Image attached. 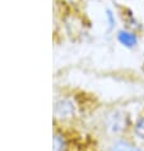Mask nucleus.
<instances>
[{
	"instance_id": "f03ea898",
	"label": "nucleus",
	"mask_w": 144,
	"mask_h": 151,
	"mask_svg": "<svg viewBox=\"0 0 144 151\" xmlns=\"http://www.w3.org/2000/svg\"><path fill=\"white\" fill-rule=\"evenodd\" d=\"M55 111L59 116H69L74 113V105L69 99H63L56 103Z\"/></svg>"
},
{
	"instance_id": "7ed1b4c3",
	"label": "nucleus",
	"mask_w": 144,
	"mask_h": 151,
	"mask_svg": "<svg viewBox=\"0 0 144 151\" xmlns=\"http://www.w3.org/2000/svg\"><path fill=\"white\" fill-rule=\"evenodd\" d=\"M134 132L139 138L144 139V115L140 116V118L136 120V123L134 126Z\"/></svg>"
},
{
	"instance_id": "39448f33",
	"label": "nucleus",
	"mask_w": 144,
	"mask_h": 151,
	"mask_svg": "<svg viewBox=\"0 0 144 151\" xmlns=\"http://www.w3.org/2000/svg\"><path fill=\"white\" fill-rule=\"evenodd\" d=\"M106 13H107V14H106V17H107V21H108V23H110V27H112L115 19H113V16H112L111 10H106Z\"/></svg>"
},
{
	"instance_id": "f257e3e1",
	"label": "nucleus",
	"mask_w": 144,
	"mask_h": 151,
	"mask_svg": "<svg viewBox=\"0 0 144 151\" xmlns=\"http://www.w3.org/2000/svg\"><path fill=\"white\" fill-rule=\"evenodd\" d=\"M117 40H119V42L123 46L129 47V49L136 46V44H138L136 35L131 31H128V29H121V31L117 32Z\"/></svg>"
},
{
	"instance_id": "20e7f679",
	"label": "nucleus",
	"mask_w": 144,
	"mask_h": 151,
	"mask_svg": "<svg viewBox=\"0 0 144 151\" xmlns=\"http://www.w3.org/2000/svg\"><path fill=\"white\" fill-rule=\"evenodd\" d=\"M65 149V141L64 137L56 133L54 136V151H64Z\"/></svg>"
}]
</instances>
